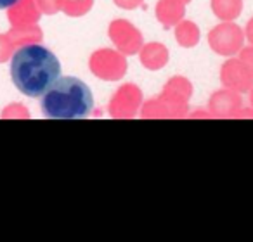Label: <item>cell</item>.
Listing matches in <instances>:
<instances>
[{"label": "cell", "instance_id": "cell-1", "mask_svg": "<svg viewBox=\"0 0 253 242\" xmlns=\"http://www.w3.org/2000/svg\"><path fill=\"white\" fill-rule=\"evenodd\" d=\"M61 76V63L52 50L30 43L14 52L11 59V78L26 97L39 99Z\"/></svg>", "mask_w": 253, "mask_h": 242}, {"label": "cell", "instance_id": "cell-2", "mask_svg": "<svg viewBox=\"0 0 253 242\" xmlns=\"http://www.w3.org/2000/svg\"><path fill=\"white\" fill-rule=\"evenodd\" d=\"M94 109L90 88L77 76H61L42 95V111L50 119H84Z\"/></svg>", "mask_w": 253, "mask_h": 242}, {"label": "cell", "instance_id": "cell-3", "mask_svg": "<svg viewBox=\"0 0 253 242\" xmlns=\"http://www.w3.org/2000/svg\"><path fill=\"white\" fill-rule=\"evenodd\" d=\"M19 0H0V11H4V9L12 7L14 4H18Z\"/></svg>", "mask_w": 253, "mask_h": 242}]
</instances>
